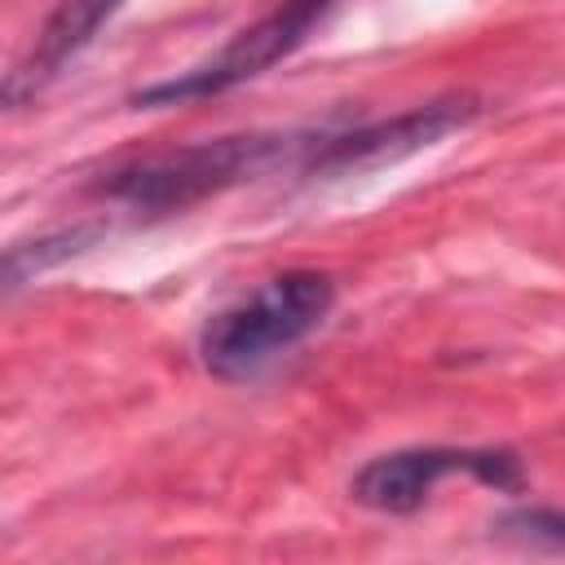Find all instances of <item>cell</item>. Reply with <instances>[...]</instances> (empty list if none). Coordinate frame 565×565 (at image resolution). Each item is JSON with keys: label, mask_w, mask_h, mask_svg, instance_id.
<instances>
[{"label": "cell", "mask_w": 565, "mask_h": 565, "mask_svg": "<svg viewBox=\"0 0 565 565\" xmlns=\"http://www.w3.org/2000/svg\"><path fill=\"white\" fill-rule=\"evenodd\" d=\"M472 115H477V97H441V102L415 106V110L380 119V124H362L349 132H318L313 141H305L300 163L309 172H349V168L393 163L402 154H415V150L441 141L446 132L463 128Z\"/></svg>", "instance_id": "cell-5"}, {"label": "cell", "mask_w": 565, "mask_h": 565, "mask_svg": "<svg viewBox=\"0 0 565 565\" xmlns=\"http://www.w3.org/2000/svg\"><path fill=\"white\" fill-rule=\"evenodd\" d=\"M331 9V0H282L278 9H269L265 18H256L252 26H243L221 53H212L207 62H199L194 71H181L172 79H159L150 88L137 93V106H177V102H199V97H216L234 84H247L256 75H265L269 66H278L309 31L313 22Z\"/></svg>", "instance_id": "cell-4"}, {"label": "cell", "mask_w": 565, "mask_h": 565, "mask_svg": "<svg viewBox=\"0 0 565 565\" xmlns=\"http://www.w3.org/2000/svg\"><path fill=\"white\" fill-rule=\"evenodd\" d=\"M124 4H128V0H57L53 13L44 18V26H40L31 53H26V62H22V66L9 75V84H4L9 106H18L22 97H35L71 57H79V53L97 40V31H102Z\"/></svg>", "instance_id": "cell-6"}, {"label": "cell", "mask_w": 565, "mask_h": 565, "mask_svg": "<svg viewBox=\"0 0 565 565\" xmlns=\"http://www.w3.org/2000/svg\"><path fill=\"white\" fill-rule=\"evenodd\" d=\"M291 146H296V137H278V132L194 141V146L159 150V154H146V159H132V163L102 172L97 194L119 199V203L141 207V212H172V207H190L207 194H221L238 181L260 177Z\"/></svg>", "instance_id": "cell-2"}, {"label": "cell", "mask_w": 565, "mask_h": 565, "mask_svg": "<svg viewBox=\"0 0 565 565\" xmlns=\"http://www.w3.org/2000/svg\"><path fill=\"white\" fill-rule=\"evenodd\" d=\"M93 238H97V230H93V225H79V230L44 234V238H35V243H13V247L4 252V287H9V291L22 287L31 274H40V269H49V265H57V260L84 252V243H93Z\"/></svg>", "instance_id": "cell-7"}, {"label": "cell", "mask_w": 565, "mask_h": 565, "mask_svg": "<svg viewBox=\"0 0 565 565\" xmlns=\"http://www.w3.org/2000/svg\"><path fill=\"white\" fill-rule=\"evenodd\" d=\"M468 472L494 490H521L525 486V468L512 450H472V446H411V450H393V455H375L353 481L349 494L371 508V512H388V516H406L415 508L428 503V494L437 490V481Z\"/></svg>", "instance_id": "cell-3"}, {"label": "cell", "mask_w": 565, "mask_h": 565, "mask_svg": "<svg viewBox=\"0 0 565 565\" xmlns=\"http://www.w3.org/2000/svg\"><path fill=\"white\" fill-rule=\"evenodd\" d=\"M335 305V282L318 269H287L265 278L252 296L207 318L199 358L216 380H252L282 349L305 340Z\"/></svg>", "instance_id": "cell-1"}, {"label": "cell", "mask_w": 565, "mask_h": 565, "mask_svg": "<svg viewBox=\"0 0 565 565\" xmlns=\"http://www.w3.org/2000/svg\"><path fill=\"white\" fill-rule=\"evenodd\" d=\"M494 530L525 547L565 552V512H556V508H512L494 521Z\"/></svg>", "instance_id": "cell-8"}]
</instances>
